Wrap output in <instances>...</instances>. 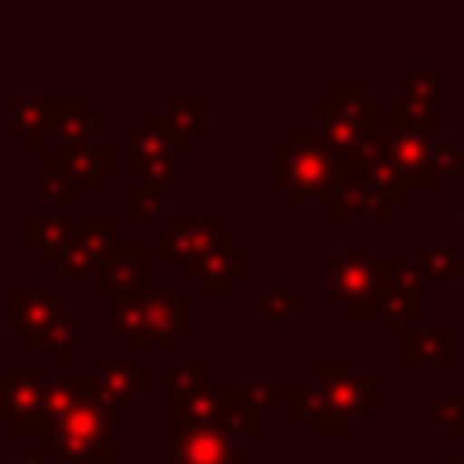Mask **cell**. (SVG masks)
I'll return each mask as SVG.
<instances>
[{
	"mask_svg": "<svg viewBox=\"0 0 464 464\" xmlns=\"http://www.w3.org/2000/svg\"><path fill=\"white\" fill-rule=\"evenodd\" d=\"M109 326L123 334L127 344H163L192 326V301L174 279H145L109 297Z\"/></svg>",
	"mask_w": 464,
	"mask_h": 464,
	"instance_id": "6da1fadb",
	"label": "cell"
},
{
	"mask_svg": "<svg viewBox=\"0 0 464 464\" xmlns=\"http://www.w3.org/2000/svg\"><path fill=\"white\" fill-rule=\"evenodd\" d=\"M120 428H127V413L102 406L94 395V381H83L80 399L44 431L47 446H54L65 464H98L109 460V442Z\"/></svg>",
	"mask_w": 464,
	"mask_h": 464,
	"instance_id": "7a4b0ae2",
	"label": "cell"
},
{
	"mask_svg": "<svg viewBox=\"0 0 464 464\" xmlns=\"http://www.w3.org/2000/svg\"><path fill=\"white\" fill-rule=\"evenodd\" d=\"M370 406V384L341 362H323V377L290 399L294 413H304L308 428H355Z\"/></svg>",
	"mask_w": 464,
	"mask_h": 464,
	"instance_id": "3957f363",
	"label": "cell"
},
{
	"mask_svg": "<svg viewBox=\"0 0 464 464\" xmlns=\"http://www.w3.org/2000/svg\"><path fill=\"white\" fill-rule=\"evenodd\" d=\"M276 167L294 192L312 196V199L334 196L344 178L341 160L326 149V141L319 134H308V130H294L290 141L276 149Z\"/></svg>",
	"mask_w": 464,
	"mask_h": 464,
	"instance_id": "277c9868",
	"label": "cell"
},
{
	"mask_svg": "<svg viewBox=\"0 0 464 464\" xmlns=\"http://www.w3.org/2000/svg\"><path fill=\"white\" fill-rule=\"evenodd\" d=\"M373 134V116H370V105L359 98L355 83L344 80L341 91L334 98L323 102V127H319V138L326 141V149L341 160V167H352L362 141Z\"/></svg>",
	"mask_w": 464,
	"mask_h": 464,
	"instance_id": "5b68a950",
	"label": "cell"
},
{
	"mask_svg": "<svg viewBox=\"0 0 464 464\" xmlns=\"http://www.w3.org/2000/svg\"><path fill=\"white\" fill-rule=\"evenodd\" d=\"M326 294L344 315H366L381 297V261L370 250H344L326 268Z\"/></svg>",
	"mask_w": 464,
	"mask_h": 464,
	"instance_id": "8992f818",
	"label": "cell"
},
{
	"mask_svg": "<svg viewBox=\"0 0 464 464\" xmlns=\"http://www.w3.org/2000/svg\"><path fill=\"white\" fill-rule=\"evenodd\" d=\"M44 362H11L0 377V413L11 428H44Z\"/></svg>",
	"mask_w": 464,
	"mask_h": 464,
	"instance_id": "52a82bcc",
	"label": "cell"
},
{
	"mask_svg": "<svg viewBox=\"0 0 464 464\" xmlns=\"http://www.w3.org/2000/svg\"><path fill=\"white\" fill-rule=\"evenodd\" d=\"M174 464H243L236 435L225 424L174 420Z\"/></svg>",
	"mask_w": 464,
	"mask_h": 464,
	"instance_id": "ba28073f",
	"label": "cell"
},
{
	"mask_svg": "<svg viewBox=\"0 0 464 464\" xmlns=\"http://www.w3.org/2000/svg\"><path fill=\"white\" fill-rule=\"evenodd\" d=\"M424 272L420 265H381V297H377V308L388 315V326L392 330H402L410 315H420L424 312Z\"/></svg>",
	"mask_w": 464,
	"mask_h": 464,
	"instance_id": "9c48e42d",
	"label": "cell"
},
{
	"mask_svg": "<svg viewBox=\"0 0 464 464\" xmlns=\"http://www.w3.org/2000/svg\"><path fill=\"white\" fill-rule=\"evenodd\" d=\"M352 167H355V178L366 188L384 192L392 203L399 196H406V178H402V170H399V163L392 156V134L388 130H373L362 141V149H359V156H355Z\"/></svg>",
	"mask_w": 464,
	"mask_h": 464,
	"instance_id": "30bf717a",
	"label": "cell"
},
{
	"mask_svg": "<svg viewBox=\"0 0 464 464\" xmlns=\"http://www.w3.org/2000/svg\"><path fill=\"white\" fill-rule=\"evenodd\" d=\"M72 239L87 250L91 261H102V265H116V261H127L134 243L127 239L123 228H112V218L109 214H72Z\"/></svg>",
	"mask_w": 464,
	"mask_h": 464,
	"instance_id": "8fae6325",
	"label": "cell"
},
{
	"mask_svg": "<svg viewBox=\"0 0 464 464\" xmlns=\"http://www.w3.org/2000/svg\"><path fill=\"white\" fill-rule=\"evenodd\" d=\"M7 308H11V315H14V326H18V330L25 334V341H29V337L44 334V330L62 315V297L51 294V290L44 286V279H29L25 290H18V294L7 297Z\"/></svg>",
	"mask_w": 464,
	"mask_h": 464,
	"instance_id": "7c38bea8",
	"label": "cell"
},
{
	"mask_svg": "<svg viewBox=\"0 0 464 464\" xmlns=\"http://www.w3.org/2000/svg\"><path fill=\"white\" fill-rule=\"evenodd\" d=\"M439 127H442V120H439L435 102L410 98V94H399V98L388 102V130H392V134H420V138H435Z\"/></svg>",
	"mask_w": 464,
	"mask_h": 464,
	"instance_id": "4fadbf2b",
	"label": "cell"
},
{
	"mask_svg": "<svg viewBox=\"0 0 464 464\" xmlns=\"http://www.w3.org/2000/svg\"><path fill=\"white\" fill-rule=\"evenodd\" d=\"M192 268H196V276L203 279L207 294H210V297H221L232 283L243 279V250L232 246V243H225V246H218V250L196 257Z\"/></svg>",
	"mask_w": 464,
	"mask_h": 464,
	"instance_id": "5bb4252c",
	"label": "cell"
},
{
	"mask_svg": "<svg viewBox=\"0 0 464 464\" xmlns=\"http://www.w3.org/2000/svg\"><path fill=\"white\" fill-rule=\"evenodd\" d=\"M51 134L65 145H87L94 134V102L91 98H54Z\"/></svg>",
	"mask_w": 464,
	"mask_h": 464,
	"instance_id": "9a60e30c",
	"label": "cell"
},
{
	"mask_svg": "<svg viewBox=\"0 0 464 464\" xmlns=\"http://www.w3.org/2000/svg\"><path fill=\"white\" fill-rule=\"evenodd\" d=\"M457 359V330L435 326V330H406V362H435L450 366Z\"/></svg>",
	"mask_w": 464,
	"mask_h": 464,
	"instance_id": "2e32d148",
	"label": "cell"
},
{
	"mask_svg": "<svg viewBox=\"0 0 464 464\" xmlns=\"http://www.w3.org/2000/svg\"><path fill=\"white\" fill-rule=\"evenodd\" d=\"M134 392H138V366L134 362H116V359L98 362V370H94V395H98L102 406L120 410Z\"/></svg>",
	"mask_w": 464,
	"mask_h": 464,
	"instance_id": "e0dca14e",
	"label": "cell"
},
{
	"mask_svg": "<svg viewBox=\"0 0 464 464\" xmlns=\"http://www.w3.org/2000/svg\"><path fill=\"white\" fill-rule=\"evenodd\" d=\"M72 239V214H29L25 218V243L40 250L44 261H54V254Z\"/></svg>",
	"mask_w": 464,
	"mask_h": 464,
	"instance_id": "ac0fdd59",
	"label": "cell"
},
{
	"mask_svg": "<svg viewBox=\"0 0 464 464\" xmlns=\"http://www.w3.org/2000/svg\"><path fill=\"white\" fill-rule=\"evenodd\" d=\"M54 120V98H11V127L25 134L29 149H40L51 134Z\"/></svg>",
	"mask_w": 464,
	"mask_h": 464,
	"instance_id": "d6986e66",
	"label": "cell"
},
{
	"mask_svg": "<svg viewBox=\"0 0 464 464\" xmlns=\"http://www.w3.org/2000/svg\"><path fill=\"white\" fill-rule=\"evenodd\" d=\"M58 163L76 178V181H98L105 185L112 178V152L105 145H62Z\"/></svg>",
	"mask_w": 464,
	"mask_h": 464,
	"instance_id": "ffe728a7",
	"label": "cell"
},
{
	"mask_svg": "<svg viewBox=\"0 0 464 464\" xmlns=\"http://www.w3.org/2000/svg\"><path fill=\"white\" fill-rule=\"evenodd\" d=\"M228 395V384L210 377L207 384H199L196 392H188L174 413V420H185V424H221V402Z\"/></svg>",
	"mask_w": 464,
	"mask_h": 464,
	"instance_id": "44dd1931",
	"label": "cell"
},
{
	"mask_svg": "<svg viewBox=\"0 0 464 464\" xmlns=\"http://www.w3.org/2000/svg\"><path fill=\"white\" fill-rule=\"evenodd\" d=\"M207 362L203 359H192V362H160L156 366V388L160 395L167 399H185L188 392H196L199 384H207Z\"/></svg>",
	"mask_w": 464,
	"mask_h": 464,
	"instance_id": "7402d4cb",
	"label": "cell"
},
{
	"mask_svg": "<svg viewBox=\"0 0 464 464\" xmlns=\"http://www.w3.org/2000/svg\"><path fill=\"white\" fill-rule=\"evenodd\" d=\"M29 348L44 355V362H72L76 359V330L72 315H58L44 334L29 337Z\"/></svg>",
	"mask_w": 464,
	"mask_h": 464,
	"instance_id": "603a6c76",
	"label": "cell"
},
{
	"mask_svg": "<svg viewBox=\"0 0 464 464\" xmlns=\"http://www.w3.org/2000/svg\"><path fill=\"white\" fill-rule=\"evenodd\" d=\"M167 156H174V145H170L163 134L141 130V127H134V130L123 134V160H127L130 167L145 170V167H152V163H160V160H167Z\"/></svg>",
	"mask_w": 464,
	"mask_h": 464,
	"instance_id": "cb8c5ba5",
	"label": "cell"
},
{
	"mask_svg": "<svg viewBox=\"0 0 464 464\" xmlns=\"http://www.w3.org/2000/svg\"><path fill=\"white\" fill-rule=\"evenodd\" d=\"M392 134V130H388ZM435 152V138H420V134H392V156L402 170V178H420L424 163L431 160Z\"/></svg>",
	"mask_w": 464,
	"mask_h": 464,
	"instance_id": "d4e9b609",
	"label": "cell"
},
{
	"mask_svg": "<svg viewBox=\"0 0 464 464\" xmlns=\"http://www.w3.org/2000/svg\"><path fill=\"white\" fill-rule=\"evenodd\" d=\"M174 228L188 239V246H192V254H196V257H203V254H210V250L225 246L221 228H214L210 221H203V218H196V214H178V218H174Z\"/></svg>",
	"mask_w": 464,
	"mask_h": 464,
	"instance_id": "484cf974",
	"label": "cell"
},
{
	"mask_svg": "<svg viewBox=\"0 0 464 464\" xmlns=\"http://www.w3.org/2000/svg\"><path fill=\"white\" fill-rule=\"evenodd\" d=\"M83 392V381H72V377H51L44 384V428L54 424Z\"/></svg>",
	"mask_w": 464,
	"mask_h": 464,
	"instance_id": "4316f807",
	"label": "cell"
},
{
	"mask_svg": "<svg viewBox=\"0 0 464 464\" xmlns=\"http://www.w3.org/2000/svg\"><path fill=\"white\" fill-rule=\"evenodd\" d=\"M261 308L268 312L276 330H290L294 326V286H290V279H276L272 290L261 297Z\"/></svg>",
	"mask_w": 464,
	"mask_h": 464,
	"instance_id": "83f0119b",
	"label": "cell"
},
{
	"mask_svg": "<svg viewBox=\"0 0 464 464\" xmlns=\"http://www.w3.org/2000/svg\"><path fill=\"white\" fill-rule=\"evenodd\" d=\"M141 261H145V250H141V246H134L127 261L109 265V286H112V294H127V290H134V286H141V283H145Z\"/></svg>",
	"mask_w": 464,
	"mask_h": 464,
	"instance_id": "f1b7e54d",
	"label": "cell"
},
{
	"mask_svg": "<svg viewBox=\"0 0 464 464\" xmlns=\"http://www.w3.org/2000/svg\"><path fill=\"white\" fill-rule=\"evenodd\" d=\"M40 188H44V196H51V199H72L76 188H80V181L54 160V163H44V167H40Z\"/></svg>",
	"mask_w": 464,
	"mask_h": 464,
	"instance_id": "f546056e",
	"label": "cell"
},
{
	"mask_svg": "<svg viewBox=\"0 0 464 464\" xmlns=\"http://www.w3.org/2000/svg\"><path fill=\"white\" fill-rule=\"evenodd\" d=\"M156 254H160L163 265H192V261H196L188 239H185L174 225H170V228H160V236H156Z\"/></svg>",
	"mask_w": 464,
	"mask_h": 464,
	"instance_id": "4dcf8cb0",
	"label": "cell"
},
{
	"mask_svg": "<svg viewBox=\"0 0 464 464\" xmlns=\"http://www.w3.org/2000/svg\"><path fill=\"white\" fill-rule=\"evenodd\" d=\"M420 272L428 279H457V254L453 246H424L420 250Z\"/></svg>",
	"mask_w": 464,
	"mask_h": 464,
	"instance_id": "1f68e13d",
	"label": "cell"
},
{
	"mask_svg": "<svg viewBox=\"0 0 464 464\" xmlns=\"http://www.w3.org/2000/svg\"><path fill=\"white\" fill-rule=\"evenodd\" d=\"M450 174H464V145H457V149H435L431 160L420 170V181H439V178H450Z\"/></svg>",
	"mask_w": 464,
	"mask_h": 464,
	"instance_id": "d6a6232c",
	"label": "cell"
},
{
	"mask_svg": "<svg viewBox=\"0 0 464 464\" xmlns=\"http://www.w3.org/2000/svg\"><path fill=\"white\" fill-rule=\"evenodd\" d=\"M439 65H410L406 69V94L410 98H424V102H435L439 94Z\"/></svg>",
	"mask_w": 464,
	"mask_h": 464,
	"instance_id": "836d02e7",
	"label": "cell"
},
{
	"mask_svg": "<svg viewBox=\"0 0 464 464\" xmlns=\"http://www.w3.org/2000/svg\"><path fill=\"white\" fill-rule=\"evenodd\" d=\"M221 424H225L232 435H239V431H254V428L261 424V417H257L239 395H225V402H221Z\"/></svg>",
	"mask_w": 464,
	"mask_h": 464,
	"instance_id": "e575fe53",
	"label": "cell"
},
{
	"mask_svg": "<svg viewBox=\"0 0 464 464\" xmlns=\"http://www.w3.org/2000/svg\"><path fill=\"white\" fill-rule=\"evenodd\" d=\"M239 399L257 413V410H272L276 406V388L268 381H257V377H246L239 384Z\"/></svg>",
	"mask_w": 464,
	"mask_h": 464,
	"instance_id": "d590c367",
	"label": "cell"
},
{
	"mask_svg": "<svg viewBox=\"0 0 464 464\" xmlns=\"http://www.w3.org/2000/svg\"><path fill=\"white\" fill-rule=\"evenodd\" d=\"M174 174H178V163H174V156H167V160H160V163L145 167V170H141V196L156 199L160 185H163V181H170Z\"/></svg>",
	"mask_w": 464,
	"mask_h": 464,
	"instance_id": "8d00e7d4",
	"label": "cell"
},
{
	"mask_svg": "<svg viewBox=\"0 0 464 464\" xmlns=\"http://www.w3.org/2000/svg\"><path fill=\"white\" fill-rule=\"evenodd\" d=\"M362 181L359 178H341V185H337V192H334V199H337V210L341 214H352V210H362Z\"/></svg>",
	"mask_w": 464,
	"mask_h": 464,
	"instance_id": "74e56055",
	"label": "cell"
},
{
	"mask_svg": "<svg viewBox=\"0 0 464 464\" xmlns=\"http://www.w3.org/2000/svg\"><path fill=\"white\" fill-rule=\"evenodd\" d=\"M439 424L446 431H464V395H442L439 399Z\"/></svg>",
	"mask_w": 464,
	"mask_h": 464,
	"instance_id": "f35d334b",
	"label": "cell"
},
{
	"mask_svg": "<svg viewBox=\"0 0 464 464\" xmlns=\"http://www.w3.org/2000/svg\"><path fill=\"white\" fill-rule=\"evenodd\" d=\"M123 210H127L130 218H152V214L160 210V203L149 199V196H127V199H123Z\"/></svg>",
	"mask_w": 464,
	"mask_h": 464,
	"instance_id": "ab89813d",
	"label": "cell"
},
{
	"mask_svg": "<svg viewBox=\"0 0 464 464\" xmlns=\"http://www.w3.org/2000/svg\"><path fill=\"white\" fill-rule=\"evenodd\" d=\"M18 464H44V442H29Z\"/></svg>",
	"mask_w": 464,
	"mask_h": 464,
	"instance_id": "60d3db41",
	"label": "cell"
},
{
	"mask_svg": "<svg viewBox=\"0 0 464 464\" xmlns=\"http://www.w3.org/2000/svg\"><path fill=\"white\" fill-rule=\"evenodd\" d=\"M453 460H457V464H464V442L457 446V453H453Z\"/></svg>",
	"mask_w": 464,
	"mask_h": 464,
	"instance_id": "b9f144b4",
	"label": "cell"
},
{
	"mask_svg": "<svg viewBox=\"0 0 464 464\" xmlns=\"http://www.w3.org/2000/svg\"><path fill=\"white\" fill-rule=\"evenodd\" d=\"M460 214H464V185H460Z\"/></svg>",
	"mask_w": 464,
	"mask_h": 464,
	"instance_id": "7bdbcfd3",
	"label": "cell"
},
{
	"mask_svg": "<svg viewBox=\"0 0 464 464\" xmlns=\"http://www.w3.org/2000/svg\"><path fill=\"white\" fill-rule=\"evenodd\" d=\"M446 464H457V460H446Z\"/></svg>",
	"mask_w": 464,
	"mask_h": 464,
	"instance_id": "ee69618b",
	"label": "cell"
}]
</instances>
